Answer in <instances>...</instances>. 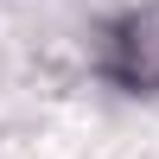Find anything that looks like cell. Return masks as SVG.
<instances>
[{
    "mask_svg": "<svg viewBox=\"0 0 159 159\" xmlns=\"http://www.w3.org/2000/svg\"><path fill=\"white\" fill-rule=\"evenodd\" d=\"M121 51L127 57H115V70L127 83H159V13H140L121 25Z\"/></svg>",
    "mask_w": 159,
    "mask_h": 159,
    "instance_id": "obj_1",
    "label": "cell"
}]
</instances>
